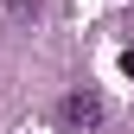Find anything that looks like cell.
Masks as SVG:
<instances>
[{
  "instance_id": "1",
  "label": "cell",
  "mask_w": 134,
  "mask_h": 134,
  "mask_svg": "<svg viewBox=\"0 0 134 134\" xmlns=\"http://www.w3.org/2000/svg\"><path fill=\"white\" fill-rule=\"evenodd\" d=\"M102 121H109V102L96 90H70V96H64V128H70V134H96Z\"/></svg>"
},
{
  "instance_id": "2",
  "label": "cell",
  "mask_w": 134,
  "mask_h": 134,
  "mask_svg": "<svg viewBox=\"0 0 134 134\" xmlns=\"http://www.w3.org/2000/svg\"><path fill=\"white\" fill-rule=\"evenodd\" d=\"M13 7V19H38V0H7Z\"/></svg>"
}]
</instances>
